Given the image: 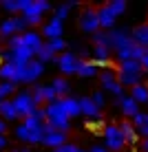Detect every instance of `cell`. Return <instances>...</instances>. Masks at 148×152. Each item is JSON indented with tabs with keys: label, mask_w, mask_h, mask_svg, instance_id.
<instances>
[{
	"label": "cell",
	"mask_w": 148,
	"mask_h": 152,
	"mask_svg": "<svg viewBox=\"0 0 148 152\" xmlns=\"http://www.w3.org/2000/svg\"><path fill=\"white\" fill-rule=\"evenodd\" d=\"M18 69H20V66H15V64H2V66H0V80L18 84Z\"/></svg>",
	"instance_id": "ffe728a7"
},
{
	"label": "cell",
	"mask_w": 148,
	"mask_h": 152,
	"mask_svg": "<svg viewBox=\"0 0 148 152\" xmlns=\"http://www.w3.org/2000/svg\"><path fill=\"white\" fill-rule=\"evenodd\" d=\"M0 104H2V97H0Z\"/></svg>",
	"instance_id": "7bdbcfd3"
},
{
	"label": "cell",
	"mask_w": 148,
	"mask_h": 152,
	"mask_svg": "<svg viewBox=\"0 0 148 152\" xmlns=\"http://www.w3.org/2000/svg\"><path fill=\"white\" fill-rule=\"evenodd\" d=\"M97 20H99V29H115V22H117V15H115L110 9L104 4V7L97 9Z\"/></svg>",
	"instance_id": "5bb4252c"
},
{
	"label": "cell",
	"mask_w": 148,
	"mask_h": 152,
	"mask_svg": "<svg viewBox=\"0 0 148 152\" xmlns=\"http://www.w3.org/2000/svg\"><path fill=\"white\" fill-rule=\"evenodd\" d=\"M130 38L135 44H139L141 49H148V24H137L130 29Z\"/></svg>",
	"instance_id": "2e32d148"
},
{
	"label": "cell",
	"mask_w": 148,
	"mask_h": 152,
	"mask_svg": "<svg viewBox=\"0 0 148 152\" xmlns=\"http://www.w3.org/2000/svg\"><path fill=\"white\" fill-rule=\"evenodd\" d=\"M117 104H119L121 113H124L126 117H135V115L139 113V104H137V102H135V99L130 97V95H124V97H121Z\"/></svg>",
	"instance_id": "ac0fdd59"
},
{
	"label": "cell",
	"mask_w": 148,
	"mask_h": 152,
	"mask_svg": "<svg viewBox=\"0 0 148 152\" xmlns=\"http://www.w3.org/2000/svg\"><path fill=\"white\" fill-rule=\"evenodd\" d=\"M68 11H71L68 2H66V4H60V7L55 9V15H53V18H55V20H60V22H64V20H66V15H68Z\"/></svg>",
	"instance_id": "1f68e13d"
},
{
	"label": "cell",
	"mask_w": 148,
	"mask_h": 152,
	"mask_svg": "<svg viewBox=\"0 0 148 152\" xmlns=\"http://www.w3.org/2000/svg\"><path fill=\"white\" fill-rule=\"evenodd\" d=\"M4 148H7V137L0 134V150H4Z\"/></svg>",
	"instance_id": "8d00e7d4"
},
{
	"label": "cell",
	"mask_w": 148,
	"mask_h": 152,
	"mask_svg": "<svg viewBox=\"0 0 148 152\" xmlns=\"http://www.w3.org/2000/svg\"><path fill=\"white\" fill-rule=\"evenodd\" d=\"M42 143L46 145V148H60V145L66 143V132H62V130H55L51 128L49 124H44V137H42Z\"/></svg>",
	"instance_id": "9c48e42d"
},
{
	"label": "cell",
	"mask_w": 148,
	"mask_h": 152,
	"mask_svg": "<svg viewBox=\"0 0 148 152\" xmlns=\"http://www.w3.org/2000/svg\"><path fill=\"white\" fill-rule=\"evenodd\" d=\"M18 46H22V35H11L9 38V51L18 49Z\"/></svg>",
	"instance_id": "836d02e7"
},
{
	"label": "cell",
	"mask_w": 148,
	"mask_h": 152,
	"mask_svg": "<svg viewBox=\"0 0 148 152\" xmlns=\"http://www.w3.org/2000/svg\"><path fill=\"white\" fill-rule=\"evenodd\" d=\"M139 64H141V69L148 71V49L144 51V55H141V60H139Z\"/></svg>",
	"instance_id": "d590c367"
},
{
	"label": "cell",
	"mask_w": 148,
	"mask_h": 152,
	"mask_svg": "<svg viewBox=\"0 0 148 152\" xmlns=\"http://www.w3.org/2000/svg\"><path fill=\"white\" fill-rule=\"evenodd\" d=\"M44 115H46V124H49L51 128L62 130V132H66V130H68V121H71V119L62 113L60 102H57V99H55V102H51V104H46Z\"/></svg>",
	"instance_id": "7a4b0ae2"
},
{
	"label": "cell",
	"mask_w": 148,
	"mask_h": 152,
	"mask_svg": "<svg viewBox=\"0 0 148 152\" xmlns=\"http://www.w3.org/2000/svg\"><path fill=\"white\" fill-rule=\"evenodd\" d=\"M35 57H38V62H42V64H44V62H53V60H57V57H55V53L51 51V46L46 44V42H44V44H42L40 49H38Z\"/></svg>",
	"instance_id": "d4e9b609"
},
{
	"label": "cell",
	"mask_w": 148,
	"mask_h": 152,
	"mask_svg": "<svg viewBox=\"0 0 148 152\" xmlns=\"http://www.w3.org/2000/svg\"><path fill=\"white\" fill-rule=\"evenodd\" d=\"M42 71H44V64L38 62V60H31L27 66H20V69H18V82L33 84V82L42 75Z\"/></svg>",
	"instance_id": "8992f818"
},
{
	"label": "cell",
	"mask_w": 148,
	"mask_h": 152,
	"mask_svg": "<svg viewBox=\"0 0 148 152\" xmlns=\"http://www.w3.org/2000/svg\"><path fill=\"white\" fill-rule=\"evenodd\" d=\"M4 130H7V124H4L2 119H0V134H4Z\"/></svg>",
	"instance_id": "f35d334b"
},
{
	"label": "cell",
	"mask_w": 148,
	"mask_h": 152,
	"mask_svg": "<svg viewBox=\"0 0 148 152\" xmlns=\"http://www.w3.org/2000/svg\"><path fill=\"white\" fill-rule=\"evenodd\" d=\"M51 88H53V91H55V95L60 97V95H66L71 86H68V82L64 80V77H55L53 84H51Z\"/></svg>",
	"instance_id": "484cf974"
},
{
	"label": "cell",
	"mask_w": 148,
	"mask_h": 152,
	"mask_svg": "<svg viewBox=\"0 0 148 152\" xmlns=\"http://www.w3.org/2000/svg\"><path fill=\"white\" fill-rule=\"evenodd\" d=\"M57 102H60L62 113H64L68 119L82 115V113H80V99H75V97H57Z\"/></svg>",
	"instance_id": "4fadbf2b"
},
{
	"label": "cell",
	"mask_w": 148,
	"mask_h": 152,
	"mask_svg": "<svg viewBox=\"0 0 148 152\" xmlns=\"http://www.w3.org/2000/svg\"><path fill=\"white\" fill-rule=\"evenodd\" d=\"M0 119L2 121H15L18 119V113H15V106L11 99H2V104H0Z\"/></svg>",
	"instance_id": "d6986e66"
},
{
	"label": "cell",
	"mask_w": 148,
	"mask_h": 152,
	"mask_svg": "<svg viewBox=\"0 0 148 152\" xmlns=\"http://www.w3.org/2000/svg\"><path fill=\"white\" fill-rule=\"evenodd\" d=\"M49 9H51V4L46 0H22V18L27 20L29 27L40 24L42 13L49 11Z\"/></svg>",
	"instance_id": "6da1fadb"
},
{
	"label": "cell",
	"mask_w": 148,
	"mask_h": 152,
	"mask_svg": "<svg viewBox=\"0 0 148 152\" xmlns=\"http://www.w3.org/2000/svg\"><path fill=\"white\" fill-rule=\"evenodd\" d=\"M62 31H64V22H60V20H49V22L42 27V33L46 35L49 40H55V38H62Z\"/></svg>",
	"instance_id": "9a60e30c"
},
{
	"label": "cell",
	"mask_w": 148,
	"mask_h": 152,
	"mask_svg": "<svg viewBox=\"0 0 148 152\" xmlns=\"http://www.w3.org/2000/svg\"><path fill=\"white\" fill-rule=\"evenodd\" d=\"M77 152H86V150H82V148H77Z\"/></svg>",
	"instance_id": "b9f144b4"
},
{
	"label": "cell",
	"mask_w": 148,
	"mask_h": 152,
	"mask_svg": "<svg viewBox=\"0 0 148 152\" xmlns=\"http://www.w3.org/2000/svg\"><path fill=\"white\" fill-rule=\"evenodd\" d=\"M75 75H80V77H95L97 75V66H95L93 62H88V60H80L77 62V69H75Z\"/></svg>",
	"instance_id": "44dd1931"
},
{
	"label": "cell",
	"mask_w": 148,
	"mask_h": 152,
	"mask_svg": "<svg viewBox=\"0 0 148 152\" xmlns=\"http://www.w3.org/2000/svg\"><path fill=\"white\" fill-rule=\"evenodd\" d=\"M13 91H15V84L0 82V97H2V99H7V95H13Z\"/></svg>",
	"instance_id": "f546056e"
},
{
	"label": "cell",
	"mask_w": 148,
	"mask_h": 152,
	"mask_svg": "<svg viewBox=\"0 0 148 152\" xmlns=\"http://www.w3.org/2000/svg\"><path fill=\"white\" fill-rule=\"evenodd\" d=\"M80 113L88 119V121H99V119H102V113H99V108L91 102V97H82L80 99Z\"/></svg>",
	"instance_id": "7c38bea8"
},
{
	"label": "cell",
	"mask_w": 148,
	"mask_h": 152,
	"mask_svg": "<svg viewBox=\"0 0 148 152\" xmlns=\"http://www.w3.org/2000/svg\"><path fill=\"white\" fill-rule=\"evenodd\" d=\"M44 124H46V121H40V119H35V117H27L22 126H24V128H29V130H40Z\"/></svg>",
	"instance_id": "4dcf8cb0"
},
{
	"label": "cell",
	"mask_w": 148,
	"mask_h": 152,
	"mask_svg": "<svg viewBox=\"0 0 148 152\" xmlns=\"http://www.w3.org/2000/svg\"><path fill=\"white\" fill-rule=\"evenodd\" d=\"M15 152H31V150H29V148H18Z\"/></svg>",
	"instance_id": "60d3db41"
},
{
	"label": "cell",
	"mask_w": 148,
	"mask_h": 152,
	"mask_svg": "<svg viewBox=\"0 0 148 152\" xmlns=\"http://www.w3.org/2000/svg\"><path fill=\"white\" fill-rule=\"evenodd\" d=\"M91 102H93L97 108H102V106H104V91H95L93 95H91Z\"/></svg>",
	"instance_id": "d6a6232c"
},
{
	"label": "cell",
	"mask_w": 148,
	"mask_h": 152,
	"mask_svg": "<svg viewBox=\"0 0 148 152\" xmlns=\"http://www.w3.org/2000/svg\"><path fill=\"white\" fill-rule=\"evenodd\" d=\"M46 44L51 46V51L53 53H64V49H66V42L62 40V38H55V40H49Z\"/></svg>",
	"instance_id": "f1b7e54d"
},
{
	"label": "cell",
	"mask_w": 148,
	"mask_h": 152,
	"mask_svg": "<svg viewBox=\"0 0 148 152\" xmlns=\"http://www.w3.org/2000/svg\"><path fill=\"white\" fill-rule=\"evenodd\" d=\"M55 62H57V66H60V71L64 73V75H75V69H77L80 57H77L75 53H62Z\"/></svg>",
	"instance_id": "8fae6325"
},
{
	"label": "cell",
	"mask_w": 148,
	"mask_h": 152,
	"mask_svg": "<svg viewBox=\"0 0 148 152\" xmlns=\"http://www.w3.org/2000/svg\"><path fill=\"white\" fill-rule=\"evenodd\" d=\"M130 97H133L137 104H148V86H146V84H137V86H133Z\"/></svg>",
	"instance_id": "cb8c5ba5"
},
{
	"label": "cell",
	"mask_w": 148,
	"mask_h": 152,
	"mask_svg": "<svg viewBox=\"0 0 148 152\" xmlns=\"http://www.w3.org/2000/svg\"><path fill=\"white\" fill-rule=\"evenodd\" d=\"M106 7H108L115 15H121V13L126 11V7H128V4H126V0H110V2H106Z\"/></svg>",
	"instance_id": "4316f807"
},
{
	"label": "cell",
	"mask_w": 148,
	"mask_h": 152,
	"mask_svg": "<svg viewBox=\"0 0 148 152\" xmlns=\"http://www.w3.org/2000/svg\"><path fill=\"white\" fill-rule=\"evenodd\" d=\"M0 7L9 13H15V11H22V0H4Z\"/></svg>",
	"instance_id": "83f0119b"
},
{
	"label": "cell",
	"mask_w": 148,
	"mask_h": 152,
	"mask_svg": "<svg viewBox=\"0 0 148 152\" xmlns=\"http://www.w3.org/2000/svg\"><path fill=\"white\" fill-rule=\"evenodd\" d=\"M44 44L42 42V35L35 33V31H24L22 33V46H27V49H31L33 53H38V49Z\"/></svg>",
	"instance_id": "e0dca14e"
},
{
	"label": "cell",
	"mask_w": 148,
	"mask_h": 152,
	"mask_svg": "<svg viewBox=\"0 0 148 152\" xmlns=\"http://www.w3.org/2000/svg\"><path fill=\"white\" fill-rule=\"evenodd\" d=\"M146 86H148V84H146Z\"/></svg>",
	"instance_id": "ee69618b"
},
{
	"label": "cell",
	"mask_w": 148,
	"mask_h": 152,
	"mask_svg": "<svg viewBox=\"0 0 148 152\" xmlns=\"http://www.w3.org/2000/svg\"><path fill=\"white\" fill-rule=\"evenodd\" d=\"M80 27L82 31H86V33H95V31H99V20H97V9L93 7H86L80 15Z\"/></svg>",
	"instance_id": "30bf717a"
},
{
	"label": "cell",
	"mask_w": 148,
	"mask_h": 152,
	"mask_svg": "<svg viewBox=\"0 0 148 152\" xmlns=\"http://www.w3.org/2000/svg\"><path fill=\"white\" fill-rule=\"evenodd\" d=\"M99 82H102V91H108V93H113L115 99H119L124 97V86L117 82V75H115L110 69H104L102 73H99Z\"/></svg>",
	"instance_id": "3957f363"
},
{
	"label": "cell",
	"mask_w": 148,
	"mask_h": 152,
	"mask_svg": "<svg viewBox=\"0 0 148 152\" xmlns=\"http://www.w3.org/2000/svg\"><path fill=\"white\" fill-rule=\"evenodd\" d=\"M108 42H110V51H121V49H126L128 44H133V38H130V29H124V27H119V29H110L108 31Z\"/></svg>",
	"instance_id": "5b68a950"
},
{
	"label": "cell",
	"mask_w": 148,
	"mask_h": 152,
	"mask_svg": "<svg viewBox=\"0 0 148 152\" xmlns=\"http://www.w3.org/2000/svg\"><path fill=\"white\" fill-rule=\"evenodd\" d=\"M27 20L22 15H15V18H7L4 22H0V35L4 38H11V35H20L24 29H27Z\"/></svg>",
	"instance_id": "52a82bcc"
},
{
	"label": "cell",
	"mask_w": 148,
	"mask_h": 152,
	"mask_svg": "<svg viewBox=\"0 0 148 152\" xmlns=\"http://www.w3.org/2000/svg\"><path fill=\"white\" fill-rule=\"evenodd\" d=\"M141 148H144V152H148V139H144V143H141Z\"/></svg>",
	"instance_id": "ab89813d"
},
{
	"label": "cell",
	"mask_w": 148,
	"mask_h": 152,
	"mask_svg": "<svg viewBox=\"0 0 148 152\" xmlns=\"http://www.w3.org/2000/svg\"><path fill=\"white\" fill-rule=\"evenodd\" d=\"M88 152H108V150H106V148H99V145H93Z\"/></svg>",
	"instance_id": "74e56055"
},
{
	"label": "cell",
	"mask_w": 148,
	"mask_h": 152,
	"mask_svg": "<svg viewBox=\"0 0 148 152\" xmlns=\"http://www.w3.org/2000/svg\"><path fill=\"white\" fill-rule=\"evenodd\" d=\"M13 106H15V113H18V117H24L27 119L31 113H33V108H35V104H33V97H31V93L29 91H22V93H18L13 99Z\"/></svg>",
	"instance_id": "ba28073f"
},
{
	"label": "cell",
	"mask_w": 148,
	"mask_h": 152,
	"mask_svg": "<svg viewBox=\"0 0 148 152\" xmlns=\"http://www.w3.org/2000/svg\"><path fill=\"white\" fill-rule=\"evenodd\" d=\"M117 128H119V132H121V137H124L126 143H135L137 141V130H135V126L130 121H121Z\"/></svg>",
	"instance_id": "603a6c76"
},
{
	"label": "cell",
	"mask_w": 148,
	"mask_h": 152,
	"mask_svg": "<svg viewBox=\"0 0 148 152\" xmlns=\"http://www.w3.org/2000/svg\"><path fill=\"white\" fill-rule=\"evenodd\" d=\"M102 132H104V141H106V150L108 152H121L124 150L126 141H124V137H121L117 126H104Z\"/></svg>",
	"instance_id": "277c9868"
},
{
	"label": "cell",
	"mask_w": 148,
	"mask_h": 152,
	"mask_svg": "<svg viewBox=\"0 0 148 152\" xmlns=\"http://www.w3.org/2000/svg\"><path fill=\"white\" fill-rule=\"evenodd\" d=\"M133 126H135V130L141 134V137L148 139V113H137L133 117Z\"/></svg>",
	"instance_id": "7402d4cb"
},
{
	"label": "cell",
	"mask_w": 148,
	"mask_h": 152,
	"mask_svg": "<svg viewBox=\"0 0 148 152\" xmlns=\"http://www.w3.org/2000/svg\"><path fill=\"white\" fill-rule=\"evenodd\" d=\"M53 152H77V145H73V143H64V145H60V148H55Z\"/></svg>",
	"instance_id": "e575fe53"
}]
</instances>
